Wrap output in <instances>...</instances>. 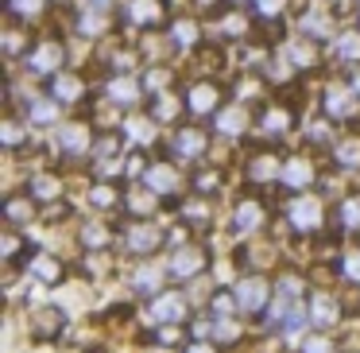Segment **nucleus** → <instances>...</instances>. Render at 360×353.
<instances>
[{"label": "nucleus", "mask_w": 360, "mask_h": 353, "mask_svg": "<svg viewBox=\"0 0 360 353\" xmlns=\"http://www.w3.org/2000/svg\"><path fill=\"white\" fill-rule=\"evenodd\" d=\"M167 268H171L174 280H190V275H198L205 268V256L198 249H174L171 252V264H167Z\"/></svg>", "instance_id": "obj_1"}, {"label": "nucleus", "mask_w": 360, "mask_h": 353, "mask_svg": "<svg viewBox=\"0 0 360 353\" xmlns=\"http://www.w3.org/2000/svg\"><path fill=\"white\" fill-rule=\"evenodd\" d=\"M236 303L244 306V311H259V306L267 303V280H256V275H248V280L236 283Z\"/></svg>", "instance_id": "obj_2"}, {"label": "nucleus", "mask_w": 360, "mask_h": 353, "mask_svg": "<svg viewBox=\"0 0 360 353\" xmlns=\"http://www.w3.org/2000/svg\"><path fill=\"white\" fill-rule=\"evenodd\" d=\"M27 63H32L35 74H55L58 66H63V47H58V43H39Z\"/></svg>", "instance_id": "obj_3"}, {"label": "nucleus", "mask_w": 360, "mask_h": 353, "mask_svg": "<svg viewBox=\"0 0 360 353\" xmlns=\"http://www.w3.org/2000/svg\"><path fill=\"white\" fill-rule=\"evenodd\" d=\"M290 221H295L298 229H318L321 225V202H314V198H295V202H290Z\"/></svg>", "instance_id": "obj_4"}, {"label": "nucleus", "mask_w": 360, "mask_h": 353, "mask_svg": "<svg viewBox=\"0 0 360 353\" xmlns=\"http://www.w3.org/2000/svg\"><path fill=\"white\" fill-rule=\"evenodd\" d=\"M151 314H155L159 322H167V326H179V322L186 318V299L182 295H159V303L151 306Z\"/></svg>", "instance_id": "obj_5"}, {"label": "nucleus", "mask_w": 360, "mask_h": 353, "mask_svg": "<svg viewBox=\"0 0 360 353\" xmlns=\"http://www.w3.org/2000/svg\"><path fill=\"white\" fill-rule=\"evenodd\" d=\"M128 16H132V24H140V27L163 24V0H132Z\"/></svg>", "instance_id": "obj_6"}, {"label": "nucleus", "mask_w": 360, "mask_h": 353, "mask_svg": "<svg viewBox=\"0 0 360 353\" xmlns=\"http://www.w3.org/2000/svg\"><path fill=\"white\" fill-rule=\"evenodd\" d=\"M352 109H356V101H352V94L345 86H329L326 89V113L329 117H352Z\"/></svg>", "instance_id": "obj_7"}, {"label": "nucleus", "mask_w": 360, "mask_h": 353, "mask_svg": "<svg viewBox=\"0 0 360 353\" xmlns=\"http://www.w3.org/2000/svg\"><path fill=\"white\" fill-rule=\"evenodd\" d=\"M143 182H148V190H155V194H171V190L179 187V175H174V167L155 163L148 175H143Z\"/></svg>", "instance_id": "obj_8"}, {"label": "nucleus", "mask_w": 360, "mask_h": 353, "mask_svg": "<svg viewBox=\"0 0 360 353\" xmlns=\"http://www.w3.org/2000/svg\"><path fill=\"white\" fill-rule=\"evenodd\" d=\"M217 101H221V94H217V86H210V82H202V86L190 89V109H194L198 117L213 113V109H217Z\"/></svg>", "instance_id": "obj_9"}, {"label": "nucleus", "mask_w": 360, "mask_h": 353, "mask_svg": "<svg viewBox=\"0 0 360 353\" xmlns=\"http://www.w3.org/2000/svg\"><path fill=\"white\" fill-rule=\"evenodd\" d=\"M128 249L132 252H155L159 249V229L155 225H132L128 229Z\"/></svg>", "instance_id": "obj_10"}, {"label": "nucleus", "mask_w": 360, "mask_h": 353, "mask_svg": "<svg viewBox=\"0 0 360 353\" xmlns=\"http://www.w3.org/2000/svg\"><path fill=\"white\" fill-rule=\"evenodd\" d=\"M314 179V167L306 163V159H290L287 167H283V182H287L290 190H306Z\"/></svg>", "instance_id": "obj_11"}, {"label": "nucleus", "mask_w": 360, "mask_h": 353, "mask_svg": "<svg viewBox=\"0 0 360 353\" xmlns=\"http://www.w3.org/2000/svg\"><path fill=\"white\" fill-rule=\"evenodd\" d=\"M202 148H205V136L198 132V128H179V132H174V151H179V156L194 159Z\"/></svg>", "instance_id": "obj_12"}, {"label": "nucleus", "mask_w": 360, "mask_h": 353, "mask_svg": "<svg viewBox=\"0 0 360 353\" xmlns=\"http://www.w3.org/2000/svg\"><path fill=\"white\" fill-rule=\"evenodd\" d=\"M35 334L39 337H55L58 330H63V311H55V306H43V311H35Z\"/></svg>", "instance_id": "obj_13"}, {"label": "nucleus", "mask_w": 360, "mask_h": 353, "mask_svg": "<svg viewBox=\"0 0 360 353\" xmlns=\"http://www.w3.org/2000/svg\"><path fill=\"white\" fill-rule=\"evenodd\" d=\"M310 314H314V322H318V326H333V322L341 318V306H337V299L318 295V299H314V306H310Z\"/></svg>", "instance_id": "obj_14"}, {"label": "nucleus", "mask_w": 360, "mask_h": 353, "mask_svg": "<svg viewBox=\"0 0 360 353\" xmlns=\"http://www.w3.org/2000/svg\"><path fill=\"white\" fill-rule=\"evenodd\" d=\"M109 97H112V101H120V105H128V101L140 97V86H136L132 78H112L109 82Z\"/></svg>", "instance_id": "obj_15"}, {"label": "nucleus", "mask_w": 360, "mask_h": 353, "mask_svg": "<svg viewBox=\"0 0 360 353\" xmlns=\"http://www.w3.org/2000/svg\"><path fill=\"white\" fill-rule=\"evenodd\" d=\"M63 148L66 151H86L89 148V132L82 125H66L63 128Z\"/></svg>", "instance_id": "obj_16"}, {"label": "nucleus", "mask_w": 360, "mask_h": 353, "mask_svg": "<svg viewBox=\"0 0 360 353\" xmlns=\"http://www.w3.org/2000/svg\"><path fill=\"white\" fill-rule=\"evenodd\" d=\"M217 128H221L225 136L244 132V109H221V113H217Z\"/></svg>", "instance_id": "obj_17"}, {"label": "nucleus", "mask_w": 360, "mask_h": 353, "mask_svg": "<svg viewBox=\"0 0 360 353\" xmlns=\"http://www.w3.org/2000/svg\"><path fill=\"white\" fill-rule=\"evenodd\" d=\"M333 159L341 167H360V140H341L333 148Z\"/></svg>", "instance_id": "obj_18"}, {"label": "nucleus", "mask_w": 360, "mask_h": 353, "mask_svg": "<svg viewBox=\"0 0 360 353\" xmlns=\"http://www.w3.org/2000/svg\"><path fill=\"white\" fill-rule=\"evenodd\" d=\"M51 89H55L58 101H78V97H82V82H78V78H70V74L55 78V86H51Z\"/></svg>", "instance_id": "obj_19"}, {"label": "nucleus", "mask_w": 360, "mask_h": 353, "mask_svg": "<svg viewBox=\"0 0 360 353\" xmlns=\"http://www.w3.org/2000/svg\"><path fill=\"white\" fill-rule=\"evenodd\" d=\"M259 218H264V213H259V206L256 202H244L240 210L233 213V229H240V233H244V229L259 225Z\"/></svg>", "instance_id": "obj_20"}, {"label": "nucleus", "mask_w": 360, "mask_h": 353, "mask_svg": "<svg viewBox=\"0 0 360 353\" xmlns=\"http://www.w3.org/2000/svg\"><path fill=\"white\" fill-rule=\"evenodd\" d=\"M32 272L39 275L43 283H58V280H63V268H58V260H47V256H39V260H35V264H32Z\"/></svg>", "instance_id": "obj_21"}, {"label": "nucleus", "mask_w": 360, "mask_h": 353, "mask_svg": "<svg viewBox=\"0 0 360 353\" xmlns=\"http://www.w3.org/2000/svg\"><path fill=\"white\" fill-rule=\"evenodd\" d=\"M298 27H302L306 35H314V39H326V35H329V20H326V16H318V12L302 16V24H298Z\"/></svg>", "instance_id": "obj_22"}, {"label": "nucleus", "mask_w": 360, "mask_h": 353, "mask_svg": "<svg viewBox=\"0 0 360 353\" xmlns=\"http://www.w3.org/2000/svg\"><path fill=\"white\" fill-rule=\"evenodd\" d=\"M337 55L341 58H360V32H345L341 39H337Z\"/></svg>", "instance_id": "obj_23"}, {"label": "nucleus", "mask_w": 360, "mask_h": 353, "mask_svg": "<svg viewBox=\"0 0 360 353\" xmlns=\"http://www.w3.org/2000/svg\"><path fill=\"white\" fill-rule=\"evenodd\" d=\"M4 218L12 221V225H24L27 218H32V202H27V198H8V210H4Z\"/></svg>", "instance_id": "obj_24"}, {"label": "nucleus", "mask_w": 360, "mask_h": 353, "mask_svg": "<svg viewBox=\"0 0 360 353\" xmlns=\"http://www.w3.org/2000/svg\"><path fill=\"white\" fill-rule=\"evenodd\" d=\"M287 125H290L287 109H267L264 113V132H287Z\"/></svg>", "instance_id": "obj_25"}, {"label": "nucleus", "mask_w": 360, "mask_h": 353, "mask_svg": "<svg viewBox=\"0 0 360 353\" xmlns=\"http://www.w3.org/2000/svg\"><path fill=\"white\" fill-rule=\"evenodd\" d=\"M55 117H58V105H55V101H47V97L32 105V120H35V125H51Z\"/></svg>", "instance_id": "obj_26"}, {"label": "nucleus", "mask_w": 360, "mask_h": 353, "mask_svg": "<svg viewBox=\"0 0 360 353\" xmlns=\"http://www.w3.org/2000/svg\"><path fill=\"white\" fill-rule=\"evenodd\" d=\"M275 171H279V163H275L271 156H259L256 163H252V179H256V182H267V179H275Z\"/></svg>", "instance_id": "obj_27"}, {"label": "nucleus", "mask_w": 360, "mask_h": 353, "mask_svg": "<svg viewBox=\"0 0 360 353\" xmlns=\"http://www.w3.org/2000/svg\"><path fill=\"white\" fill-rule=\"evenodd\" d=\"M128 206H132V213H151L155 210V190H148V194H143V190H132V194H128Z\"/></svg>", "instance_id": "obj_28"}, {"label": "nucleus", "mask_w": 360, "mask_h": 353, "mask_svg": "<svg viewBox=\"0 0 360 353\" xmlns=\"http://www.w3.org/2000/svg\"><path fill=\"white\" fill-rule=\"evenodd\" d=\"M128 132H132V140H140V144L155 140V125H151V120H128Z\"/></svg>", "instance_id": "obj_29"}, {"label": "nucleus", "mask_w": 360, "mask_h": 353, "mask_svg": "<svg viewBox=\"0 0 360 353\" xmlns=\"http://www.w3.org/2000/svg\"><path fill=\"white\" fill-rule=\"evenodd\" d=\"M287 55H290V63H295V66H314V47H310V43H290Z\"/></svg>", "instance_id": "obj_30"}, {"label": "nucleus", "mask_w": 360, "mask_h": 353, "mask_svg": "<svg viewBox=\"0 0 360 353\" xmlns=\"http://www.w3.org/2000/svg\"><path fill=\"white\" fill-rule=\"evenodd\" d=\"M171 35H174V43H179V47H190V43L198 39V27L182 20V24H174V27H171Z\"/></svg>", "instance_id": "obj_31"}, {"label": "nucleus", "mask_w": 360, "mask_h": 353, "mask_svg": "<svg viewBox=\"0 0 360 353\" xmlns=\"http://www.w3.org/2000/svg\"><path fill=\"white\" fill-rule=\"evenodd\" d=\"M105 27V20L97 16V12H86V16H78V32L82 35H97Z\"/></svg>", "instance_id": "obj_32"}, {"label": "nucleus", "mask_w": 360, "mask_h": 353, "mask_svg": "<svg viewBox=\"0 0 360 353\" xmlns=\"http://www.w3.org/2000/svg\"><path fill=\"white\" fill-rule=\"evenodd\" d=\"M136 287H140V291H155L159 287V272H155V268H140V272H136Z\"/></svg>", "instance_id": "obj_33"}, {"label": "nucleus", "mask_w": 360, "mask_h": 353, "mask_svg": "<svg viewBox=\"0 0 360 353\" xmlns=\"http://www.w3.org/2000/svg\"><path fill=\"white\" fill-rule=\"evenodd\" d=\"M341 221H345L349 229H356V225H360V198H352V202H345V206H341Z\"/></svg>", "instance_id": "obj_34"}, {"label": "nucleus", "mask_w": 360, "mask_h": 353, "mask_svg": "<svg viewBox=\"0 0 360 353\" xmlns=\"http://www.w3.org/2000/svg\"><path fill=\"white\" fill-rule=\"evenodd\" d=\"M174 113H179V101H174L171 94H163V97H159V105H155V117L159 120H171Z\"/></svg>", "instance_id": "obj_35"}, {"label": "nucleus", "mask_w": 360, "mask_h": 353, "mask_svg": "<svg viewBox=\"0 0 360 353\" xmlns=\"http://www.w3.org/2000/svg\"><path fill=\"white\" fill-rule=\"evenodd\" d=\"M302 353H337V349H333V342H329V337H306Z\"/></svg>", "instance_id": "obj_36"}, {"label": "nucleus", "mask_w": 360, "mask_h": 353, "mask_svg": "<svg viewBox=\"0 0 360 353\" xmlns=\"http://www.w3.org/2000/svg\"><path fill=\"white\" fill-rule=\"evenodd\" d=\"M32 190H35V198H58V182L55 179H35Z\"/></svg>", "instance_id": "obj_37"}, {"label": "nucleus", "mask_w": 360, "mask_h": 353, "mask_svg": "<svg viewBox=\"0 0 360 353\" xmlns=\"http://www.w3.org/2000/svg\"><path fill=\"white\" fill-rule=\"evenodd\" d=\"M213 334L221 337V342H236V337H240V326H236V322H217V326H213Z\"/></svg>", "instance_id": "obj_38"}, {"label": "nucleus", "mask_w": 360, "mask_h": 353, "mask_svg": "<svg viewBox=\"0 0 360 353\" xmlns=\"http://www.w3.org/2000/svg\"><path fill=\"white\" fill-rule=\"evenodd\" d=\"M24 144V128H16L12 120H4V148H20Z\"/></svg>", "instance_id": "obj_39"}, {"label": "nucleus", "mask_w": 360, "mask_h": 353, "mask_svg": "<svg viewBox=\"0 0 360 353\" xmlns=\"http://www.w3.org/2000/svg\"><path fill=\"white\" fill-rule=\"evenodd\" d=\"M82 237H86L89 249H101V244H105V229L101 225H86V229H82Z\"/></svg>", "instance_id": "obj_40"}, {"label": "nucleus", "mask_w": 360, "mask_h": 353, "mask_svg": "<svg viewBox=\"0 0 360 353\" xmlns=\"http://www.w3.org/2000/svg\"><path fill=\"white\" fill-rule=\"evenodd\" d=\"M236 306V295H229V291H217V295H213V311L217 314H229Z\"/></svg>", "instance_id": "obj_41"}, {"label": "nucleus", "mask_w": 360, "mask_h": 353, "mask_svg": "<svg viewBox=\"0 0 360 353\" xmlns=\"http://www.w3.org/2000/svg\"><path fill=\"white\" fill-rule=\"evenodd\" d=\"M39 8H43V0H12V12H20V16H35Z\"/></svg>", "instance_id": "obj_42"}, {"label": "nucleus", "mask_w": 360, "mask_h": 353, "mask_svg": "<svg viewBox=\"0 0 360 353\" xmlns=\"http://www.w3.org/2000/svg\"><path fill=\"white\" fill-rule=\"evenodd\" d=\"M112 202H117V190L112 187H97L94 190V206H112Z\"/></svg>", "instance_id": "obj_43"}, {"label": "nucleus", "mask_w": 360, "mask_h": 353, "mask_svg": "<svg viewBox=\"0 0 360 353\" xmlns=\"http://www.w3.org/2000/svg\"><path fill=\"white\" fill-rule=\"evenodd\" d=\"M279 291H283V295H302V280H295V275H283V280H279Z\"/></svg>", "instance_id": "obj_44"}, {"label": "nucleus", "mask_w": 360, "mask_h": 353, "mask_svg": "<svg viewBox=\"0 0 360 353\" xmlns=\"http://www.w3.org/2000/svg\"><path fill=\"white\" fill-rule=\"evenodd\" d=\"M256 8H259V16H279L283 0H256Z\"/></svg>", "instance_id": "obj_45"}, {"label": "nucleus", "mask_w": 360, "mask_h": 353, "mask_svg": "<svg viewBox=\"0 0 360 353\" xmlns=\"http://www.w3.org/2000/svg\"><path fill=\"white\" fill-rule=\"evenodd\" d=\"M345 275H349V280H360V252H352V256L345 260Z\"/></svg>", "instance_id": "obj_46"}, {"label": "nucleus", "mask_w": 360, "mask_h": 353, "mask_svg": "<svg viewBox=\"0 0 360 353\" xmlns=\"http://www.w3.org/2000/svg\"><path fill=\"white\" fill-rule=\"evenodd\" d=\"M225 32H229V35H240V32H244V20H240V16H229V20H225Z\"/></svg>", "instance_id": "obj_47"}, {"label": "nucleus", "mask_w": 360, "mask_h": 353, "mask_svg": "<svg viewBox=\"0 0 360 353\" xmlns=\"http://www.w3.org/2000/svg\"><path fill=\"white\" fill-rule=\"evenodd\" d=\"M97 151H101V156H109V151H117V136H105V140L97 144Z\"/></svg>", "instance_id": "obj_48"}, {"label": "nucleus", "mask_w": 360, "mask_h": 353, "mask_svg": "<svg viewBox=\"0 0 360 353\" xmlns=\"http://www.w3.org/2000/svg\"><path fill=\"white\" fill-rule=\"evenodd\" d=\"M186 218H194V221L205 218V206H202V202H190V206H186Z\"/></svg>", "instance_id": "obj_49"}, {"label": "nucleus", "mask_w": 360, "mask_h": 353, "mask_svg": "<svg viewBox=\"0 0 360 353\" xmlns=\"http://www.w3.org/2000/svg\"><path fill=\"white\" fill-rule=\"evenodd\" d=\"M217 187V182H213V175H202V179H198V190H213Z\"/></svg>", "instance_id": "obj_50"}, {"label": "nucleus", "mask_w": 360, "mask_h": 353, "mask_svg": "<svg viewBox=\"0 0 360 353\" xmlns=\"http://www.w3.org/2000/svg\"><path fill=\"white\" fill-rule=\"evenodd\" d=\"M174 337H179V334H174V326H163V330H159V342H174Z\"/></svg>", "instance_id": "obj_51"}, {"label": "nucleus", "mask_w": 360, "mask_h": 353, "mask_svg": "<svg viewBox=\"0 0 360 353\" xmlns=\"http://www.w3.org/2000/svg\"><path fill=\"white\" fill-rule=\"evenodd\" d=\"M190 353H213V349H210V345H194Z\"/></svg>", "instance_id": "obj_52"}, {"label": "nucleus", "mask_w": 360, "mask_h": 353, "mask_svg": "<svg viewBox=\"0 0 360 353\" xmlns=\"http://www.w3.org/2000/svg\"><path fill=\"white\" fill-rule=\"evenodd\" d=\"M352 89H356V94H360V74H356V78H352Z\"/></svg>", "instance_id": "obj_53"}, {"label": "nucleus", "mask_w": 360, "mask_h": 353, "mask_svg": "<svg viewBox=\"0 0 360 353\" xmlns=\"http://www.w3.org/2000/svg\"><path fill=\"white\" fill-rule=\"evenodd\" d=\"M94 4H109V0H94Z\"/></svg>", "instance_id": "obj_54"}, {"label": "nucleus", "mask_w": 360, "mask_h": 353, "mask_svg": "<svg viewBox=\"0 0 360 353\" xmlns=\"http://www.w3.org/2000/svg\"><path fill=\"white\" fill-rule=\"evenodd\" d=\"M202 4H213V0H202Z\"/></svg>", "instance_id": "obj_55"}]
</instances>
